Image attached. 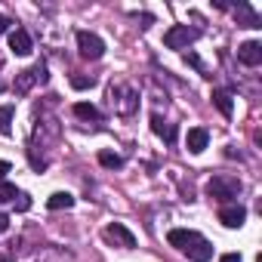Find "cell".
<instances>
[{"label": "cell", "mask_w": 262, "mask_h": 262, "mask_svg": "<svg viewBox=\"0 0 262 262\" xmlns=\"http://www.w3.org/2000/svg\"><path fill=\"white\" fill-rule=\"evenodd\" d=\"M167 241H170V247L182 250L191 262H210V259H213V244H210L204 234L191 231V228H173V231L167 234Z\"/></svg>", "instance_id": "6da1fadb"}, {"label": "cell", "mask_w": 262, "mask_h": 262, "mask_svg": "<svg viewBox=\"0 0 262 262\" xmlns=\"http://www.w3.org/2000/svg\"><path fill=\"white\" fill-rule=\"evenodd\" d=\"M207 191H210V198H216V201H231V198L241 194V182L231 179V176H213V179L207 182Z\"/></svg>", "instance_id": "7a4b0ae2"}, {"label": "cell", "mask_w": 262, "mask_h": 262, "mask_svg": "<svg viewBox=\"0 0 262 262\" xmlns=\"http://www.w3.org/2000/svg\"><path fill=\"white\" fill-rule=\"evenodd\" d=\"M198 37H201V31H194V28H188V25H173V28L164 34V43H167L170 50H188Z\"/></svg>", "instance_id": "3957f363"}, {"label": "cell", "mask_w": 262, "mask_h": 262, "mask_svg": "<svg viewBox=\"0 0 262 262\" xmlns=\"http://www.w3.org/2000/svg\"><path fill=\"white\" fill-rule=\"evenodd\" d=\"M77 50L83 59H102L105 53V40L93 31H77Z\"/></svg>", "instance_id": "277c9868"}, {"label": "cell", "mask_w": 262, "mask_h": 262, "mask_svg": "<svg viewBox=\"0 0 262 262\" xmlns=\"http://www.w3.org/2000/svg\"><path fill=\"white\" fill-rule=\"evenodd\" d=\"M102 234H105V241H108V244H114V247H123V250L136 247V234L129 231L126 225H120V222H111Z\"/></svg>", "instance_id": "5b68a950"}, {"label": "cell", "mask_w": 262, "mask_h": 262, "mask_svg": "<svg viewBox=\"0 0 262 262\" xmlns=\"http://www.w3.org/2000/svg\"><path fill=\"white\" fill-rule=\"evenodd\" d=\"M34 80H40V83L47 80V68H43V65H34V68H28V71H19V77H16V93L25 96Z\"/></svg>", "instance_id": "8992f818"}, {"label": "cell", "mask_w": 262, "mask_h": 262, "mask_svg": "<svg viewBox=\"0 0 262 262\" xmlns=\"http://www.w3.org/2000/svg\"><path fill=\"white\" fill-rule=\"evenodd\" d=\"M244 219H247V210H244L241 204H228V207L219 210V222H222L225 228H241Z\"/></svg>", "instance_id": "52a82bcc"}, {"label": "cell", "mask_w": 262, "mask_h": 262, "mask_svg": "<svg viewBox=\"0 0 262 262\" xmlns=\"http://www.w3.org/2000/svg\"><path fill=\"white\" fill-rule=\"evenodd\" d=\"M237 59H241L244 65H250V68H256V65L262 62V43H259V40L241 43V47H237Z\"/></svg>", "instance_id": "ba28073f"}, {"label": "cell", "mask_w": 262, "mask_h": 262, "mask_svg": "<svg viewBox=\"0 0 262 262\" xmlns=\"http://www.w3.org/2000/svg\"><path fill=\"white\" fill-rule=\"evenodd\" d=\"M10 50L16 53V56H31V37H28V31L25 28H16V31H10Z\"/></svg>", "instance_id": "9c48e42d"}, {"label": "cell", "mask_w": 262, "mask_h": 262, "mask_svg": "<svg viewBox=\"0 0 262 262\" xmlns=\"http://www.w3.org/2000/svg\"><path fill=\"white\" fill-rule=\"evenodd\" d=\"M185 142H188V151H191V155H201V151L207 148V142H210V133H207L204 126H191Z\"/></svg>", "instance_id": "30bf717a"}, {"label": "cell", "mask_w": 262, "mask_h": 262, "mask_svg": "<svg viewBox=\"0 0 262 262\" xmlns=\"http://www.w3.org/2000/svg\"><path fill=\"white\" fill-rule=\"evenodd\" d=\"M151 129L161 136V139H167V142H176V126H170V123H164V117L161 114H151Z\"/></svg>", "instance_id": "8fae6325"}, {"label": "cell", "mask_w": 262, "mask_h": 262, "mask_svg": "<svg viewBox=\"0 0 262 262\" xmlns=\"http://www.w3.org/2000/svg\"><path fill=\"white\" fill-rule=\"evenodd\" d=\"M234 13H237V19H241L247 28H262V25H259V16H256L247 4H237V10H234Z\"/></svg>", "instance_id": "7c38bea8"}, {"label": "cell", "mask_w": 262, "mask_h": 262, "mask_svg": "<svg viewBox=\"0 0 262 262\" xmlns=\"http://www.w3.org/2000/svg\"><path fill=\"white\" fill-rule=\"evenodd\" d=\"M213 102H216V108L222 111V117H231L234 105H231V96H228L225 90H216V93H213Z\"/></svg>", "instance_id": "4fadbf2b"}, {"label": "cell", "mask_w": 262, "mask_h": 262, "mask_svg": "<svg viewBox=\"0 0 262 262\" xmlns=\"http://www.w3.org/2000/svg\"><path fill=\"white\" fill-rule=\"evenodd\" d=\"M47 207H50V210H68V207H74V198H71L68 191H56V194L47 201Z\"/></svg>", "instance_id": "5bb4252c"}, {"label": "cell", "mask_w": 262, "mask_h": 262, "mask_svg": "<svg viewBox=\"0 0 262 262\" xmlns=\"http://www.w3.org/2000/svg\"><path fill=\"white\" fill-rule=\"evenodd\" d=\"M74 114L80 117V120H99L102 114H99V108L96 105H90V102H77L74 105Z\"/></svg>", "instance_id": "9a60e30c"}, {"label": "cell", "mask_w": 262, "mask_h": 262, "mask_svg": "<svg viewBox=\"0 0 262 262\" xmlns=\"http://www.w3.org/2000/svg\"><path fill=\"white\" fill-rule=\"evenodd\" d=\"M99 164L108 167V170H117V167H123V158L120 155H111V151H99Z\"/></svg>", "instance_id": "2e32d148"}, {"label": "cell", "mask_w": 262, "mask_h": 262, "mask_svg": "<svg viewBox=\"0 0 262 262\" xmlns=\"http://www.w3.org/2000/svg\"><path fill=\"white\" fill-rule=\"evenodd\" d=\"M13 129V105H4L0 108V133H10Z\"/></svg>", "instance_id": "e0dca14e"}, {"label": "cell", "mask_w": 262, "mask_h": 262, "mask_svg": "<svg viewBox=\"0 0 262 262\" xmlns=\"http://www.w3.org/2000/svg\"><path fill=\"white\" fill-rule=\"evenodd\" d=\"M16 198H19V191H16V185H13V182H0V204L16 201Z\"/></svg>", "instance_id": "ac0fdd59"}, {"label": "cell", "mask_w": 262, "mask_h": 262, "mask_svg": "<svg viewBox=\"0 0 262 262\" xmlns=\"http://www.w3.org/2000/svg\"><path fill=\"white\" fill-rule=\"evenodd\" d=\"M93 83H96L93 77H71V86H74V90H90Z\"/></svg>", "instance_id": "d6986e66"}, {"label": "cell", "mask_w": 262, "mask_h": 262, "mask_svg": "<svg viewBox=\"0 0 262 262\" xmlns=\"http://www.w3.org/2000/svg\"><path fill=\"white\" fill-rule=\"evenodd\" d=\"M28 207H31V198H28V194H19V204H16V210H22V213H25Z\"/></svg>", "instance_id": "ffe728a7"}, {"label": "cell", "mask_w": 262, "mask_h": 262, "mask_svg": "<svg viewBox=\"0 0 262 262\" xmlns=\"http://www.w3.org/2000/svg\"><path fill=\"white\" fill-rule=\"evenodd\" d=\"M185 62H191V65H194V68H201V71H204V65H201V59H198V56H194V53H185Z\"/></svg>", "instance_id": "44dd1931"}, {"label": "cell", "mask_w": 262, "mask_h": 262, "mask_svg": "<svg viewBox=\"0 0 262 262\" xmlns=\"http://www.w3.org/2000/svg\"><path fill=\"white\" fill-rule=\"evenodd\" d=\"M219 262H244V259H241V253H225Z\"/></svg>", "instance_id": "7402d4cb"}, {"label": "cell", "mask_w": 262, "mask_h": 262, "mask_svg": "<svg viewBox=\"0 0 262 262\" xmlns=\"http://www.w3.org/2000/svg\"><path fill=\"white\" fill-rule=\"evenodd\" d=\"M7 228H10V216H7V213H0V234H4Z\"/></svg>", "instance_id": "603a6c76"}, {"label": "cell", "mask_w": 262, "mask_h": 262, "mask_svg": "<svg viewBox=\"0 0 262 262\" xmlns=\"http://www.w3.org/2000/svg\"><path fill=\"white\" fill-rule=\"evenodd\" d=\"M10 25H13V22H10V19H7V16H4V13H0V34H4V31H7V28H10Z\"/></svg>", "instance_id": "cb8c5ba5"}, {"label": "cell", "mask_w": 262, "mask_h": 262, "mask_svg": "<svg viewBox=\"0 0 262 262\" xmlns=\"http://www.w3.org/2000/svg\"><path fill=\"white\" fill-rule=\"evenodd\" d=\"M7 173H10V164H7V161H0V179H4Z\"/></svg>", "instance_id": "d4e9b609"}]
</instances>
